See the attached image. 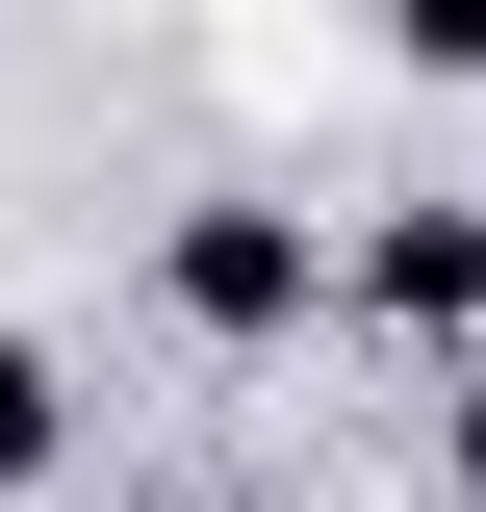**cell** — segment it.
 <instances>
[{"label":"cell","mask_w":486,"mask_h":512,"mask_svg":"<svg viewBox=\"0 0 486 512\" xmlns=\"http://www.w3.org/2000/svg\"><path fill=\"white\" fill-rule=\"evenodd\" d=\"M154 308H180V333H231V359H256V333H307V308H333V256H307V205H180V231H154Z\"/></svg>","instance_id":"6da1fadb"},{"label":"cell","mask_w":486,"mask_h":512,"mask_svg":"<svg viewBox=\"0 0 486 512\" xmlns=\"http://www.w3.org/2000/svg\"><path fill=\"white\" fill-rule=\"evenodd\" d=\"M359 308L384 333H486V205H384L359 231Z\"/></svg>","instance_id":"7a4b0ae2"},{"label":"cell","mask_w":486,"mask_h":512,"mask_svg":"<svg viewBox=\"0 0 486 512\" xmlns=\"http://www.w3.org/2000/svg\"><path fill=\"white\" fill-rule=\"evenodd\" d=\"M77 461V384H52V333H0V487H52Z\"/></svg>","instance_id":"3957f363"},{"label":"cell","mask_w":486,"mask_h":512,"mask_svg":"<svg viewBox=\"0 0 486 512\" xmlns=\"http://www.w3.org/2000/svg\"><path fill=\"white\" fill-rule=\"evenodd\" d=\"M435 512H486V359L435 384Z\"/></svg>","instance_id":"277c9868"}]
</instances>
